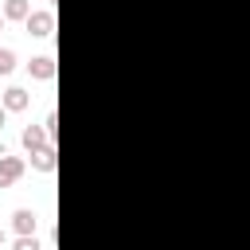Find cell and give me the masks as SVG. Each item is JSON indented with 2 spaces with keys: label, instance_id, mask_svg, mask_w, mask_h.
I'll use <instances>...</instances> for the list:
<instances>
[{
  "label": "cell",
  "instance_id": "1",
  "mask_svg": "<svg viewBox=\"0 0 250 250\" xmlns=\"http://www.w3.org/2000/svg\"><path fill=\"white\" fill-rule=\"evenodd\" d=\"M23 168H27L23 156H0V188H12L23 176Z\"/></svg>",
  "mask_w": 250,
  "mask_h": 250
},
{
  "label": "cell",
  "instance_id": "2",
  "mask_svg": "<svg viewBox=\"0 0 250 250\" xmlns=\"http://www.w3.org/2000/svg\"><path fill=\"white\" fill-rule=\"evenodd\" d=\"M23 27H27V35H39V39H47V35L55 31V16H51V12H31V16L23 20Z\"/></svg>",
  "mask_w": 250,
  "mask_h": 250
},
{
  "label": "cell",
  "instance_id": "3",
  "mask_svg": "<svg viewBox=\"0 0 250 250\" xmlns=\"http://www.w3.org/2000/svg\"><path fill=\"white\" fill-rule=\"evenodd\" d=\"M55 70H59V66H55V59H51V55H35V59L27 62V74H31V78H39V82H51V78H55Z\"/></svg>",
  "mask_w": 250,
  "mask_h": 250
},
{
  "label": "cell",
  "instance_id": "4",
  "mask_svg": "<svg viewBox=\"0 0 250 250\" xmlns=\"http://www.w3.org/2000/svg\"><path fill=\"white\" fill-rule=\"evenodd\" d=\"M47 145H51V137H47L43 125H27V129H23V148H27V156L39 152V148H47Z\"/></svg>",
  "mask_w": 250,
  "mask_h": 250
},
{
  "label": "cell",
  "instance_id": "5",
  "mask_svg": "<svg viewBox=\"0 0 250 250\" xmlns=\"http://www.w3.org/2000/svg\"><path fill=\"white\" fill-rule=\"evenodd\" d=\"M27 102H31V98H27V90H23V86H8L0 105H4L8 113H20V109H27Z\"/></svg>",
  "mask_w": 250,
  "mask_h": 250
},
{
  "label": "cell",
  "instance_id": "6",
  "mask_svg": "<svg viewBox=\"0 0 250 250\" xmlns=\"http://www.w3.org/2000/svg\"><path fill=\"white\" fill-rule=\"evenodd\" d=\"M31 168H39V172H55V168H59V152H55V145L31 152Z\"/></svg>",
  "mask_w": 250,
  "mask_h": 250
},
{
  "label": "cell",
  "instance_id": "7",
  "mask_svg": "<svg viewBox=\"0 0 250 250\" xmlns=\"http://www.w3.org/2000/svg\"><path fill=\"white\" fill-rule=\"evenodd\" d=\"M12 227H16V234H35L39 219H35V211H31V207H20V211L12 215Z\"/></svg>",
  "mask_w": 250,
  "mask_h": 250
},
{
  "label": "cell",
  "instance_id": "8",
  "mask_svg": "<svg viewBox=\"0 0 250 250\" xmlns=\"http://www.w3.org/2000/svg\"><path fill=\"white\" fill-rule=\"evenodd\" d=\"M27 16H31L27 0H4V20H27Z\"/></svg>",
  "mask_w": 250,
  "mask_h": 250
},
{
  "label": "cell",
  "instance_id": "9",
  "mask_svg": "<svg viewBox=\"0 0 250 250\" xmlns=\"http://www.w3.org/2000/svg\"><path fill=\"white\" fill-rule=\"evenodd\" d=\"M12 70H16V55L8 47H0V74H12Z\"/></svg>",
  "mask_w": 250,
  "mask_h": 250
},
{
  "label": "cell",
  "instance_id": "10",
  "mask_svg": "<svg viewBox=\"0 0 250 250\" xmlns=\"http://www.w3.org/2000/svg\"><path fill=\"white\" fill-rule=\"evenodd\" d=\"M12 250H43V246H39V238H35V234H20Z\"/></svg>",
  "mask_w": 250,
  "mask_h": 250
},
{
  "label": "cell",
  "instance_id": "11",
  "mask_svg": "<svg viewBox=\"0 0 250 250\" xmlns=\"http://www.w3.org/2000/svg\"><path fill=\"white\" fill-rule=\"evenodd\" d=\"M43 129H47V137H55V129H59V113H47V117H43Z\"/></svg>",
  "mask_w": 250,
  "mask_h": 250
},
{
  "label": "cell",
  "instance_id": "12",
  "mask_svg": "<svg viewBox=\"0 0 250 250\" xmlns=\"http://www.w3.org/2000/svg\"><path fill=\"white\" fill-rule=\"evenodd\" d=\"M4 121H8V109H4V105H0V129H4Z\"/></svg>",
  "mask_w": 250,
  "mask_h": 250
},
{
  "label": "cell",
  "instance_id": "13",
  "mask_svg": "<svg viewBox=\"0 0 250 250\" xmlns=\"http://www.w3.org/2000/svg\"><path fill=\"white\" fill-rule=\"evenodd\" d=\"M0 27H4V16H0Z\"/></svg>",
  "mask_w": 250,
  "mask_h": 250
},
{
  "label": "cell",
  "instance_id": "14",
  "mask_svg": "<svg viewBox=\"0 0 250 250\" xmlns=\"http://www.w3.org/2000/svg\"><path fill=\"white\" fill-rule=\"evenodd\" d=\"M0 242H4V230H0Z\"/></svg>",
  "mask_w": 250,
  "mask_h": 250
}]
</instances>
